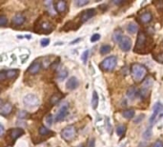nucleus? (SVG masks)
<instances>
[{
  "mask_svg": "<svg viewBox=\"0 0 163 147\" xmlns=\"http://www.w3.org/2000/svg\"><path fill=\"white\" fill-rule=\"evenodd\" d=\"M132 76L136 82H140L141 80L144 79V77L147 74V69L140 63H134L131 67Z\"/></svg>",
  "mask_w": 163,
  "mask_h": 147,
  "instance_id": "obj_1",
  "label": "nucleus"
},
{
  "mask_svg": "<svg viewBox=\"0 0 163 147\" xmlns=\"http://www.w3.org/2000/svg\"><path fill=\"white\" fill-rule=\"evenodd\" d=\"M116 64H117V58L116 55H111L108 56L107 58H105L99 64V66L101 70L105 72H111L116 67Z\"/></svg>",
  "mask_w": 163,
  "mask_h": 147,
  "instance_id": "obj_2",
  "label": "nucleus"
},
{
  "mask_svg": "<svg viewBox=\"0 0 163 147\" xmlns=\"http://www.w3.org/2000/svg\"><path fill=\"white\" fill-rule=\"evenodd\" d=\"M76 129L74 125H69L61 131V137L65 141H72L75 137Z\"/></svg>",
  "mask_w": 163,
  "mask_h": 147,
  "instance_id": "obj_3",
  "label": "nucleus"
},
{
  "mask_svg": "<svg viewBox=\"0 0 163 147\" xmlns=\"http://www.w3.org/2000/svg\"><path fill=\"white\" fill-rule=\"evenodd\" d=\"M146 41H147V35H146L145 32H138L134 52L141 53L142 50H143L144 47H145Z\"/></svg>",
  "mask_w": 163,
  "mask_h": 147,
  "instance_id": "obj_4",
  "label": "nucleus"
},
{
  "mask_svg": "<svg viewBox=\"0 0 163 147\" xmlns=\"http://www.w3.org/2000/svg\"><path fill=\"white\" fill-rule=\"evenodd\" d=\"M24 103L27 106H30V107H35L39 104V99L35 95H32V94H29L24 97Z\"/></svg>",
  "mask_w": 163,
  "mask_h": 147,
  "instance_id": "obj_5",
  "label": "nucleus"
},
{
  "mask_svg": "<svg viewBox=\"0 0 163 147\" xmlns=\"http://www.w3.org/2000/svg\"><path fill=\"white\" fill-rule=\"evenodd\" d=\"M69 113V107L67 104H64L63 106H61L60 109L58 110V112L56 113L55 117V120L56 122H59V121H62L65 120V117H67Z\"/></svg>",
  "mask_w": 163,
  "mask_h": 147,
  "instance_id": "obj_6",
  "label": "nucleus"
},
{
  "mask_svg": "<svg viewBox=\"0 0 163 147\" xmlns=\"http://www.w3.org/2000/svg\"><path fill=\"white\" fill-rule=\"evenodd\" d=\"M96 15V10L95 9H88V10H85L84 12L80 14L79 15V18H80V22L81 23H85L86 21L90 18L93 17Z\"/></svg>",
  "mask_w": 163,
  "mask_h": 147,
  "instance_id": "obj_7",
  "label": "nucleus"
},
{
  "mask_svg": "<svg viewBox=\"0 0 163 147\" xmlns=\"http://www.w3.org/2000/svg\"><path fill=\"white\" fill-rule=\"evenodd\" d=\"M119 47H120L121 50L124 51V52L130 51V49H131V47H132L131 38H129L128 36H123L119 41Z\"/></svg>",
  "mask_w": 163,
  "mask_h": 147,
  "instance_id": "obj_8",
  "label": "nucleus"
},
{
  "mask_svg": "<svg viewBox=\"0 0 163 147\" xmlns=\"http://www.w3.org/2000/svg\"><path fill=\"white\" fill-rule=\"evenodd\" d=\"M162 109H163V105L160 103V102H157V103H154V107H153V114H152V116H151L150 117V123L151 124H153L154 120H156V118L157 117L158 114L160 113V111H162Z\"/></svg>",
  "mask_w": 163,
  "mask_h": 147,
  "instance_id": "obj_9",
  "label": "nucleus"
},
{
  "mask_svg": "<svg viewBox=\"0 0 163 147\" xmlns=\"http://www.w3.org/2000/svg\"><path fill=\"white\" fill-rule=\"evenodd\" d=\"M25 21H26V17H25V15L22 14H16L13 17V19H11V22H13L14 26L22 25V24L25 23Z\"/></svg>",
  "mask_w": 163,
  "mask_h": 147,
  "instance_id": "obj_10",
  "label": "nucleus"
},
{
  "mask_svg": "<svg viewBox=\"0 0 163 147\" xmlns=\"http://www.w3.org/2000/svg\"><path fill=\"white\" fill-rule=\"evenodd\" d=\"M13 111V105L10 102H5L1 104V108H0V114L2 116H7L11 114V112Z\"/></svg>",
  "mask_w": 163,
  "mask_h": 147,
  "instance_id": "obj_11",
  "label": "nucleus"
},
{
  "mask_svg": "<svg viewBox=\"0 0 163 147\" xmlns=\"http://www.w3.org/2000/svg\"><path fill=\"white\" fill-rule=\"evenodd\" d=\"M153 19V15L150 12H145V13L141 14L138 17V20L142 23V24H148L152 21Z\"/></svg>",
  "mask_w": 163,
  "mask_h": 147,
  "instance_id": "obj_12",
  "label": "nucleus"
},
{
  "mask_svg": "<svg viewBox=\"0 0 163 147\" xmlns=\"http://www.w3.org/2000/svg\"><path fill=\"white\" fill-rule=\"evenodd\" d=\"M24 134V130L21 128H14V129H11L10 131V138H11L13 141H15L16 138H18L20 136H22Z\"/></svg>",
  "mask_w": 163,
  "mask_h": 147,
  "instance_id": "obj_13",
  "label": "nucleus"
},
{
  "mask_svg": "<svg viewBox=\"0 0 163 147\" xmlns=\"http://www.w3.org/2000/svg\"><path fill=\"white\" fill-rule=\"evenodd\" d=\"M40 69H41V64H40V62H38V61H34V62H32L30 65L28 71H29V73L32 74V75H35V74L39 73Z\"/></svg>",
  "mask_w": 163,
  "mask_h": 147,
  "instance_id": "obj_14",
  "label": "nucleus"
},
{
  "mask_svg": "<svg viewBox=\"0 0 163 147\" xmlns=\"http://www.w3.org/2000/svg\"><path fill=\"white\" fill-rule=\"evenodd\" d=\"M77 86H78V80L75 76H71L69 80L67 81L66 87L69 90H75Z\"/></svg>",
  "mask_w": 163,
  "mask_h": 147,
  "instance_id": "obj_15",
  "label": "nucleus"
},
{
  "mask_svg": "<svg viewBox=\"0 0 163 147\" xmlns=\"http://www.w3.org/2000/svg\"><path fill=\"white\" fill-rule=\"evenodd\" d=\"M55 10L59 14L64 13V12L67 10V4H66V2L63 1V0H61V1H57V2L55 3Z\"/></svg>",
  "mask_w": 163,
  "mask_h": 147,
  "instance_id": "obj_16",
  "label": "nucleus"
},
{
  "mask_svg": "<svg viewBox=\"0 0 163 147\" xmlns=\"http://www.w3.org/2000/svg\"><path fill=\"white\" fill-rule=\"evenodd\" d=\"M52 25L51 24V22L49 21H43L41 23H39V30L41 31H48V32H51L52 30Z\"/></svg>",
  "mask_w": 163,
  "mask_h": 147,
  "instance_id": "obj_17",
  "label": "nucleus"
},
{
  "mask_svg": "<svg viewBox=\"0 0 163 147\" xmlns=\"http://www.w3.org/2000/svg\"><path fill=\"white\" fill-rule=\"evenodd\" d=\"M137 90H136V88L134 87V86H132V87H130L129 89H128V91H127V97H129L130 99H134V97H136V96H137Z\"/></svg>",
  "mask_w": 163,
  "mask_h": 147,
  "instance_id": "obj_18",
  "label": "nucleus"
},
{
  "mask_svg": "<svg viewBox=\"0 0 163 147\" xmlns=\"http://www.w3.org/2000/svg\"><path fill=\"white\" fill-rule=\"evenodd\" d=\"M149 91H150L149 89L142 87V88H140L139 90H138V92H137V96L139 97L140 99H146V97H148V95H149Z\"/></svg>",
  "mask_w": 163,
  "mask_h": 147,
  "instance_id": "obj_19",
  "label": "nucleus"
},
{
  "mask_svg": "<svg viewBox=\"0 0 163 147\" xmlns=\"http://www.w3.org/2000/svg\"><path fill=\"white\" fill-rule=\"evenodd\" d=\"M134 115H136V113H134V110H133V109H127L122 113V116H123L125 118H127V120H131V118H133L134 117Z\"/></svg>",
  "mask_w": 163,
  "mask_h": 147,
  "instance_id": "obj_20",
  "label": "nucleus"
},
{
  "mask_svg": "<svg viewBox=\"0 0 163 147\" xmlns=\"http://www.w3.org/2000/svg\"><path fill=\"white\" fill-rule=\"evenodd\" d=\"M68 76V71H67V69H65V68H62V69H60V70L58 71L57 73V79L59 80H64L66 77Z\"/></svg>",
  "mask_w": 163,
  "mask_h": 147,
  "instance_id": "obj_21",
  "label": "nucleus"
},
{
  "mask_svg": "<svg viewBox=\"0 0 163 147\" xmlns=\"http://www.w3.org/2000/svg\"><path fill=\"white\" fill-rule=\"evenodd\" d=\"M127 31L129 34H136V32L138 31V26L136 23H130L127 26Z\"/></svg>",
  "mask_w": 163,
  "mask_h": 147,
  "instance_id": "obj_22",
  "label": "nucleus"
},
{
  "mask_svg": "<svg viewBox=\"0 0 163 147\" xmlns=\"http://www.w3.org/2000/svg\"><path fill=\"white\" fill-rule=\"evenodd\" d=\"M98 95H97V93L95 91L93 93V97H92V106L93 109H96L97 108V105H98Z\"/></svg>",
  "mask_w": 163,
  "mask_h": 147,
  "instance_id": "obj_23",
  "label": "nucleus"
},
{
  "mask_svg": "<svg viewBox=\"0 0 163 147\" xmlns=\"http://www.w3.org/2000/svg\"><path fill=\"white\" fill-rule=\"evenodd\" d=\"M123 37V35H122V31L120 30H116L115 32H113V40L115 42H118L120 41V39Z\"/></svg>",
  "mask_w": 163,
  "mask_h": 147,
  "instance_id": "obj_24",
  "label": "nucleus"
},
{
  "mask_svg": "<svg viewBox=\"0 0 163 147\" xmlns=\"http://www.w3.org/2000/svg\"><path fill=\"white\" fill-rule=\"evenodd\" d=\"M6 72V77L7 79H14L18 76L19 71L18 70H8Z\"/></svg>",
  "mask_w": 163,
  "mask_h": 147,
  "instance_id": "obj_25",
  "label": "nucleus"
},
{
  "mask_svg": "<svg viewBox=\"0 0 163 147\" xmlns=\"http://www.w3.org/2000/svg\"><path fill=\"white\" fill-rule=\"evenodd\" d=\"M61 99V96L59 95V94H55L54 96H52L51 97V99H50V102L52 105H55L56 103H58L59 101Z\"/></svg>",
  "mask_w": 163,
  "mask_h": 147,
  "instance_id": "obj_26",
  "label": "nucleus"
},
{
  "mask_svg": "<svg viewBox=\"0 0 163 147\" xmlns=\"http://www.w3.org/2000/svg\"><path fill=\"white\" fill-rule=\"evenodd\" d=\"M116 134L118 135L119 137H123L125 133H126V127L124 125H118L116 127Z\"/></svg>",
  "mask_w": 163,
  "mask_h": 147,
  "instance_id": "obj_27",
  "label": "nucleus"
},
{
  "mask_svg": "<svg viewBox=\"0 0 163 147\" xmlns=\"http://www.w3.org/2000/svg\"><path fill=\"white\" fill-rule=\"evenodd\" d=\"M111 52V46L110 45H102L100 48V54L101 55H106L109 54Z\"/></svg>",
  "mask_w": 163,
  "mask_h": 147,
  "instance_id": "obj_28",
  "label": "nucleus"
},
{
  "mask_svg": "<svg viewBox=\"0 0 163 147\" xmlns=\"http://www.w3.org/2000/svg\"><path fill=\"white\" fill-rule=\"evenodd\" d=\"M153 83H154V80L151 79V77H148L147 79L145 80V82L143 83V86L142 87H144V88H147V89H151V87L153 86Z\"/></svg>",
  "mask_w": 163,
  "mask_h": 147,
  "instance_id": "obj_29",
  "label": "nucleus"
},
{
  "mask_svg": "<svg viewBox=\"0 0 163 147\" xmlns=\"http://www.w3.org/2000/svg\"><path fill=\"white\" fill-rule=\"evenodd\" d=\"M51 133V131L49 130L46 126H41V127L39 128V134L41 135V136H47Z\"/></svg>",
  "mask_w": 163,
  "mask_h": 147,
  "instance_id": "obj_30",
  "label": "nucleus"
},
{
  "mask_svg": "<svg viewBox=\"0 0 163 147\" xmlns=\"http://www.w3.org/2000/svg\"><path fill=\"white\" fill-rule=\"evenodd\" d=\"M89 2H90L89 0H76V1H75V4L78 7H82L89 4Z\"/></svg>",
  "mask_w": 163,
  "mask_h": 147,
  "instance_id": "obj_31",
  "label": "nucleus"
},
{
  "mask_svg": "<svg viewBox=\"0 0 163 147\" xmlns=\"http://www.w3.org/2000/svg\"><path fill=\"white\" fill-rule=\"evenodd\" d=\"M7 24H8V18L4 14H2L1 16H0V26L5 27Z\"/></svg>",
  "mask_w": 163,
  "mask_h": 147,
  "instance_id": "obj_32",
  "label": "nucleus"
},
{
  "mask_svg": "<svg viewBox=\"0 0 163 147\" xmlns=\"http://www.w3.org/2000/svg\"><path fill=\"white\" fill-rule=\"evenodd\" d=\"M88 56H89V51L87 50V51H85V52L83 53L82 56H81V58H82V61H83L84 64H86L87 60H88Z\"/></svg>",
  "mask_w": 163,
  "mask_h": 147,
  "instance_id": "obj_33",
  "label": "nucleus"
},
{
  "mask_svg": "<svg viewBox=\"0 0 163 147\" xmlns=\"http://www.w3.org/2000/svg\"><path fill=\"white\" fill-rule=\"evenodd\" d=\"M46 122H47V124L49 126H51L52 124V122H54V117H52V116L51 115V114L46 117Z\"/></svg>",
  "mask_w": 163,
  "mask_h": 147,
  "instance_id": "obj_34",
  "label": "nucleus"
},
{
  "mask_svg": "<svg viewBox=\"0 0 163 147\" xmlns=\"http://www.w3.org/2000/svg\"><path fill=\"white\" fill-rule=\"evenodd\" d=\"M154 59H156L157 62L159 63H163V52L160 53V54H158L157 55L154 56Z\"/></svg>",
  "mask_w": 163,
  "mask_h": 147,
  "instance_id": "obj_35",
  "label": "nucleus"
},
{
  "mask_svg": "<svg viewBox=\"0 0 163 147\" xmlns=\"http://www.w3.org/2000/svg\"><path fill=\"white\" fill-rule=\"evenodd\" d=\"M40 44H41L42 47H46V46H48L49 44H50V39L49 38H43L41 40V42H40Z\"/></svg>",
  "mask_w": 163,
  "mask_h": 147,
  "instance_id": "obj_36",
  "label": "nucleus"
},
{
  "mask_svg": "<svg viewBox=\"0 0 163 147\" xmlns=\"http://www.w3.org/2000/svg\"><path fill=\"white\" fill-rule=\"evenodd\" d=\"M100 39V35L99 34H95L91 37V42H96L97 40Z\"/></svg>",
  "mask_w": 163,
  "mask_h": 147,
  "instance_id": "obj_37",
  "label": "nucleus"
},
{
  "mask_svg": "<svg viewBox=\"0 0 163 147\" xmlns=\"http://www.w3.org/2000/svg\"><path fill=\"white\" fill-rule=\"evenodd\" d=\"M151 136H152V132H151V130L150 129H148V130H146L145 131V133L143 134V137H144V138H151Z\"/></svg>",
  "mask_w": 163,
  "mask_h": 147,
  "instance_id": "obj_38",
  "label": "nucleus"
},
{
  "mask_svg": "<svg viewBox=\"0 0 163 147\" xmlns=\"http://www.w3.org/2000/svg\"><path fill=\"white\" fill-rule=\"evenodd\" d=\"M153 147H163V141H156Z\"/></svg>",
  "mask_w": 163,
  "mask_h": 147,
  "instance_id": "obj_39",
  "label": "nucleus"
},
{
  "mask_svg": "<svg viewBox=\"0 0 163 147\" xmlns=\"http://www.w3.org/2000/svg\"><path fill=\"white\" fill-rule=\"evenodd\" d=\"M5 79H7L6 77V72L5 71H1L0 72V80H4Z\"/></svg>",
  "mask_w": 163,
  "mask_h": 147,
  "instance_id": "obj_40",
  "label": "nucleus"
},
{
  "mask_svg": "<svg viewBox=\"0 0 163 147\" xmlns=\"http://www.w3.org/2000/svg\"><path fill=\"white\" fill-rule=\"evenodd\" d=\"M27 115H28V114H27L25 111H21V112H19L18 117H19L20 118H25V117H27Z\"/></svg>",
  "mask_w": 163,
  "mask_h": 147,
  "instance_id": "obj_41",
  "label": "nucleus"
},
{
  "mask_svg": "<svg viewBox=\"0 0 163 147\" xmlns=\"http://www.w3.org/2000/svg\"><path fill=\"white\" fill-rule=\"evenodd\" d=\"M89 147H95V138H92L89 141Z\"/></svg>",
  "mask_w": 163,
  "mask_h": 147,
  "instance_id": "obj_42",
  "label": "nucleus"
},
{
  "mask_svg": "<svg viewBox=\"0 0 163 147\" xmlns=\"http://www.w3.org/2000/svg\"><path fill=\"white\" fill-rule=\"evenodd\" d=\"M3 135H4V126L3 124H0V136L3 137Z\"/></svg>",
  "mask_w": 163,
  "mask_h": 147,
  "instance_id": "obj_43",
  "label": "nucleus"
},
{
  "mask_svg": "<svg viewBox=\"0 0 163 147\" xmlns=\"http://www.w3.org/2000/svg\"><path fill=\"white\" fill-rule=\"evenodd\" d=\"M142 118H143V115H141L139 117H138V118H136V120H134V123H139V121L142 120Z\"/></svg>",
  "mask_w": 163,
  "mask_h": 147,
  "instance_id": "obj_44",
  "label": "nucleus"
},
{
  "mask_svg": "<svg viewBox=\"0 0 163 147\" xmlns=\"http://www.w3.org/2000/svg\"><path fill=\"white\" fill-rule=\"evenodd\" d=\"M113 3L116 4V5H121V4L124 3V1H113Z\"/></svg>",
  "mask_w": 163,
  "mask_h": 147,
  "instance_id": "obj_45",
  "label": "nucleus"
}]
</instances>
